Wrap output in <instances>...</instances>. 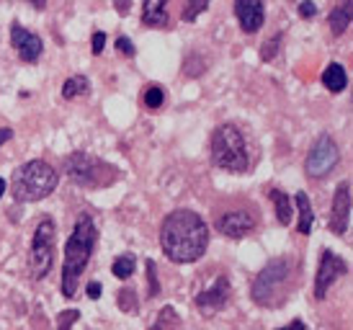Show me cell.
<instances>
[{
	"mask_svg": "<svg viewBox=\"0 0 353 330\" xmlns=\"http://www.w3.org/2000/svg\"><path fill=\"white\" fill-rule=\"evenodd\" d=\"M209 245V227L204 217L191 209H176L163 220L160 227V248L168 261L196 263Z\"/></svg>",
	"mask_w": 353,
	"mask_h": 330,
	"instance_id": "obj_1",
	"label": "cell"
},
{
	"mask_svg": "<svg viewBox=\"0 0 353 330\" xmlns=\"http://www.w3.org/2000/svg\"><path fill=\"white\" fill-rule=\"evenodd\" d=\"M96 240H99V230H96V222L90 214H80L75 227H72V235L68 237V245H65V263H62V294L72 300L75 291H78V282L83 271L88 269L90 255H93V248H96Z\"/></svg>",
	"mask_w": 353,
	"mask_h": 330,
	"instance_id": "obj_2",
	"label": "cell"
},
{
	"mask_svg": "<svg viewBox=\"0 0 353 330\" xmlns=\"http://www.w3.org/2000/svg\"><path fill=\"white\" fill-rule=\"evenodd\" d=\"M59 175L50 163L44 160H29V163L19 165L13 175H10V194L16 202H41L57 188Z\"/></svg>",
	"mask_w": 353,
	"mask_h": 330,
	"instance_id": "obj_3",
	"label": "cell"
},
{
	"mask_svg": "<svg viewBox=\"0 0 353 330\" xmlns=\"http://www.w3.org/2000/svg\"><path fill=\"white\" fill-rule=\"evenodd\" d=\"M212 160L216 168H222L227 173H248L250 171V153H248V142L237 124L227 122V124L216 126L212 135Z\"/></svg>",
	"mask_w": 353,
	"mask_h": 330,
	"instance_id": "obj_4",
	"label": "cell"
},
{
	"mask_svg": "<svg viewBox=\"0 0 353 330\" xmlns=\"http://www.w3.org/2000/svg\"><path fill=\"white\" fill-rule=\"evenodd\" d=\"M292 273H294V261L286 258V255L265 263L263 271L255 276L253 291H250L255 304H261L265 310L276 307L281 302V291H289L286 287L292 282Z\"/></svg>",
	"mask_w": 353,
	"mask_h": 330,
	"instance_id": "obj_5",
	"label": "cell"
},
{
	"mask_svg": "<svg viewBox=\"0 0 353 330\" xmlns=\"http://www.w3.org/2000/svg\"><path fill=\"white\" fill-rule=\"evenodd\" d=\"M54 237H57V227L52 220H41L34 230L29 251V276L34 282L47 279L54 263Z\"/></svg>",
	"mask_w": 353,
	"mask_h": 330,
	"instance_id": "obj_6",
	"label": "cell"
},
{
	"mask_svg": "<svg viewBox=\"0 0 353 330\" xmlns=\"http://www.w3.org/2000/svg\"><path fill=\"white\" fill-rule=\"evenodd\" d=\"M65 173L83 188H103L111 178V168L88 153H72L65 157Z\"/></svg>",
	"mask_w": 353,
	"mask_h": 330,
	"instance_id": "obj_7",
	"label": "cell"
},
{
	"mask_svg": "<svg viewBox=\"0 0 353 330\" xmlns=\"http://www.w3.org/2000/svg\"><path fill=\"white\" fill-rule=\"evenodd\" d=\"M341 163V147L330 135H320L317 142L310 147L307 160H304V173L310 178H327L335 171V165Z\"/></svg>",
	"mask_w": 353,
	"mask_h": 330,
	"instance_id": "obj_8",
	"label": "cell"
},
{
	"mask_svg": "<svg viewBox=\"0 0 353 330\" xmlns=\"http://www.w3.org/2000/svg\"><path fill=\"white\" fill-rule=\"evenodd\" d=\"M345 273H348V266H345L343 258L335 255L333 251H323L320 266H317V276H314V300H325L327 289Z\"/></svg>",
	"mask_w": 353,
	"mask_h": 330,
	"instance_id": "obj_9",
	"label": "cell"
},
{
	"mask_svg": "<svg viewBox=\"0 0 353 330\" xmlns=\"http://www.w3.org/2000/svg\"><path fill=\"white\" fill-rule=\"evenodd\" d=\"M194 302H196V307L201 310L204 318H212L214 312L227 307V302H230V279L227 276H216V282L209 289L199 291Z\"/></svg>",
	"mask_w": 353,
	"mask_h": 330,
	"instance_id": "obj_10",
	"label": "cell"
},
{
	"mask_svg": "<svg viewBox=\"0 0 353 330\" xmlns=\"http://www.w3.org/2000/svg\"><path fill=\"white\" fill-rule=\"evenodd\" d=\"M255 227H258V220L250 212H245V209L227 212L216 220V230L225 235V237H230V240H243V237H248V235L253 233Z\"/></svg>",
	"mask_w": 353,
	"mask_h": 330,
	"instance_id": "obj_11",
	"label": "cell"
},
{
	"mask_svg": "<svg viewBox=\"0 0 353 330\" xmlns=\"http://www.w3.org/2000/svg\"><path fill=\"white\" fill-rule=\"evenodd\" d=\"M10 44L19 52L21 62H29V65L37 62L41 57V52H44V44H41L39 37L26 31L21 23H10Z\"/></svg>",
	"mask_w": 353,
	"mask_h": 330,
	"instance_id": "obj_12",
	"label": "cell"
},
{
	"mask_svg": "<svg viewBox=\"0 0 353 330\" xmlns=\"http://www.w3.org/2000/svg\"><path fill=\"white\" fill-rule=\"evenodd\" d=\"M351 222V184L338 186V191L333 196V209H330V230L333 235H345Z\"/></svg>",
	"mask_w": 353,
	"mask_h": 330,
	"instance_id": "obj_13",
	"label": "cell"
},
{
	"mask_svg": "<svg viewBox=\"0 0 353 330\" xmlns=\"http://www.w3.org/2000/svg\"><path fill=\"white\" fill-rule=\"evenodd\" d=\"M235 16L240 29L245 34H255L265 21L263 0H235Z\"/></svg>",
	"mask_w": 353,
	"mask_h": 330,
	"instance_id": "obj_14",
	"label": "cell"
},
{
	"mask_svg": "<svg viewBox=\"0 0 353 330\" xmlns=\"http://www.w3.org/2000/svg\"><path fill=\"white\" fill-rule=\"evenodd\" d=\"M168 0H145L142 6V21L148 26H155V29H165L168 26Z\"/></svg>",
	"mask_w": 353,
	"mask_h": 330,
	"instance_id": "obj_15",
	"label": "cell"
},
{
	"mask_svg": "<svg viewBox=\"0 0 353 330\" xmlns=\"http://www.w3.org/2000/svg\"><path fill=\"white\" fill-rule=\"evenodd\" d=\"M294 209H296V214H299L296 230H299L302 235H310L312 233V224H314V212H312V202H310V196L304 194V191H296Z\"/></svg>",
	"mask_w": 353,
	"mask_h": 330,
	"instance_id": "obj_16",
	"label": "cell"
},
{
	"mask_svg": "<svg viewBox=\"0 0 353 330\" xmlns=\"http://www.w3.org/2000/svg\"><path fill=\"white\" fill-rule=\"evenodd\" d=\"M268 196H271V202H274V209H276V220H279V224H292V220H294V206H292V199H289V194H284V191H279V188H271L268 191Z\"/></svg>",
	"mask_w": 353,
	"mask_h": 330,
	"instance_id": "obj_17",
	"label": "cell"
},
{
	"mask_svg": "<svg viewBox=\"0 0 353 330\" xmlns=\"http://www.w3.org/2000/svg\"><path fill=\"white\" fill-rule=\"evenodd\" d=\"M351 6H353L351 0H343L338 8H333L330 19H327L333 37H343L345 31H348V26H351Z\"/></svg>",
	"mask_w": 353,
	"mask_h": 330,
	"instance_id": "obj_18",
	"label": "cell"
},
{
	"mask_svg": "<svg viewBox=\"0 0 353 330\" xmlns=\"http://www.w3.org/2000/svg\"><path fill=\"white\" fill-rule=\"evenodd\" d=\"M323 86L327 88L330 93H341V90H345V86H348V75H345V70L341 68L338 62H330V65L325 68Z\"/></svg>",
	"mask_w": 353,
	"mask_h": 330,
	"instance_id": "obj_19",
	"label": "cell"
},
{
	"mask_svg": "<svg viewBox=\"0 0 353 330\" xmlns=\"http://www.w3.org/2000/svg\"><path fill=\"white\" fill-rule=\"evenodd\" d=\"M88 93H90V83L85 75H72V78H68L62 83V98H68V101L88 96Z\"/></svg>",
	"mask_w": 353,
	"mask_h": 330,
	"instance_id": "obj_20",
	"label": "cell"
},
{
	"mask_svg": "<svg viewBox=\"0 0 353 330\" xmlns=\"http://www.w3.org/2000/svg\"><path fill=\"white\" fill-rule=\"evenodd\" d=\"M111 273H114L117 279H121V282L132 279V276H134V255L124 253V255L114 258V263H111Z\"/></svg>",
	"mask_w": 353,
	"mask_h": 330,
	"instance_id": "obj_21",
	"label": "cell"
},
{
	"mask_svg": "<svg viewBox=\"0 0 353 330\" xmlns=\"http://www.w3.org/2000/svg\"><path fill=\"white\" fill-rule=\"evenodd\" d=\"M163 104H165V90L157 86H150L148 90H145V106L157 111V108H163Z\"/></svg>",
	"mask_w": 353,
	"mask_h": 330,
	"instance_id": "obj_22",
	"label": "cell"
},
{
	"mask_svg": "<svg viewBox=\"0 0 353 330\" xmlns=\"http://www.w3.org/2000/svg\"><path fill=\"white\" fill-rule=\"evenodd\" d=\"M206 8H209V0H188L186 8H183V21H186V23H194L199 13H204Z\"/></svg>",
	"mask_w": 353,
	"mask_h": 330,
	"instance_id": "obj_23",
	"label": "cell"
},
{
	"mask_svg": "<svg viewBox=\"0 0 353 330\" xmlns=\"http://www.w3.org/2000/svg\"><path fill=\"white\" fill-rule=\"evenodd\" d=\"M137 294H134V289H129V287H124V289L119 291V307L124 312H137Z\"/></svg>",
	"mask_w": 353,
	"mask_h": 330,
	"instance_id": "obj_24",
	"label": "cell"
},
{
	"mask_svg": "<svg viewBox=\"0 0 353 330\" xmlns=\"http://www.w3.org/2000/svg\"><path fill=\"white\" fill-rule=\"evenodd\" d=\"M145 269H148V287H150V297H152V300H155L157 294H160V282H157V266H155V261H152V258H148V263H145Z\"/></svg>",
	"mask_w": 353,
	"mask_h": 330,
	"instance_id": "obj_25",
	"label": "cell"
},
{
	"mask_svg": "<svg viewBox=\"0 0 353 330\" xmlns=\"http://www.w3.org/2000/svg\"><path fill=\"white\" fill-rule=\"evenodd\" d=\"M80 320V310H65L57 315V330H70L72 322Z\"/></svg>",
	"mask_w": 353,
	"mask_h": 330,
	"instance_id": "obj_26",
	"label": "cell"
},
{
	"mask_svg": "<svg viewBox=\"0 0 353 330\" xmlns=\"http://www.w3.org/2000/svg\"><path fill=\"white\" fill-rule=\"evenodd\" d=\"M103 47H106V34H103V31H96L93 39H90V52H93V55H101Z\"/></svg>",
	"mask_w": 353,
	"mask_h": 330,
	"instance_id": "obj_27",
	"label": "cell"
},
{
	"mask_svg": "<svg viewBox=\"0 0 353 330\" xmlns=\"http://www.w3.org/2000/svg\"><path fill=\"white\" fill-rule=\"evenodd\" d=\"M117 49L121 52V55H124V57H134V52H137V49H134V44H132L127 37H119V39H117Z\"/></svg>",
	"mask_w": 353,
	"mask_h": 330,
	"instance_id": "obj_28",
	"label": "cell"
},
{
	"mask_svg": "<svg viewBox=\"0 0 353 330\" xmlns=\"http://www.w3.org/2000/svg\"><path fill=\"white\" fill-rule=\"evenodd\" d=\"M299 16L314 19V16H317V6H314L312 0H302V3H299Z\"/></svg>",
	"mask_w": 353,
	"mask_h": 330,
	"instance_id": "obj_29",
	"label": "cell"
},
{
	"mask_svg": "<svg viewBox=\"0 0 353 330\" xmlns=\"http://www.w3.org/2000/svg\"><path fill=\"white\" fill-rule=\"evenodd\" d=\"M276 47H281V37H279V34H276V37H271V39H268V47L263 49L265 62H271V59H274V49Z\"/></svg>",
	"mask_w": 353,
	"mask_h": 330,
	"instance_id": "obj_30",
	"label": "cell"
},
{
	"mask_svg": "<svg viewBox=\"0 0 353 330\" xmlns=\"http://www.w3.org/2000/svg\"><path fill=\"white\" fill-rule=\"evenodd\" d=\"M85 294H88V300H101V294H103V287H101V282H90Z\"/></svg>",
	"mask_w": 353,
	"mask_h": 330,
	"instance_id": "obj_31",
	"label": "cell"
},
{
	"mask_svg": "<svg viewBox=\"0 0 353 330\" xmlns=\"http://www.w3.org/2000/svg\"><path fill=\"white\" fill-rule=\"evenodd\" d=\"M10 137H13V129H10V126H3V129H0V147L6 145Z\"/></svg>",
	"mask_w": 353,
	"mask_h": 330,
	"instance_id": "obj_32",
	"label": "cell"
},
{
	"mask_svg": "<svg viewBox=\"0 0 353 330\" xmlns=\"http://www.w3.org/2000/svg\"><path fill=\"white\" fill-rule=\"evenodd\" d=\"M279 330H307V325H304L302 320H292L289 325H284V328H279Z\"/></svg>",
	"mask_w": 353,
	"mask_h": 330,
	"instance_id": "obj_33",
	"label": "cell"
},
{
	"mask_svg": "<svg viewBox=\"0 0 353 330\" xmlns=\"http://www.w3.org/2000/svg\"><path fill=\"white\" fill-rule=\"evenodd\" d=\"M34 8H39V10H44V6H47V0H29Z\"/></svg>",
	"mask_w": 353,
	"mask_h": 330,
	"instance_id": "obj_34",
	"label": "cell"
},
{
	"mask_svg": "<svg viewBox=\"0 0 353 330\" xmlns=\"http://www.w3.org/2000/svg\"><path fill=\"white\" fill-rule=\"evenodd\" d=\"M117 8L121 10V13H127V8H129V3L127 0H117Z\"/></svg>",
	"mask_w": 353,
	"mask_h": 330,
	"instance_id": "obj_35",
	"label": "cell"
},
{
	"mask_svg": "<svg viewBox=\"0 0 353 330\" xmlns=\"http://www.w3.org/2000/svg\"><path fill=\"white\" fill-rule=\"evenodd\" d=\"M6 188H8V184H6V181H3V178H0V196L6 194Z\"/></svg>",
	"mask_w": 353,
	"mask_h": 330,
	"instance_id": "obj_36",
	"label": "cell"
},
{
	"mask_svg": "<svg viewBox=\"0 0 353 330\" xmlns=\"http://www.w3.org/2000/svg\"><path fill=\"white\" fill-rule=\"evenodd\" d=\"M150 330H163V328H160V325L155 322V325H150Z\"/></svg>",
	"mask_w": 353,
	"mask_h": 330,
	"instance_id": "obj_37",
	"label": "cell"
}]
</instances>
